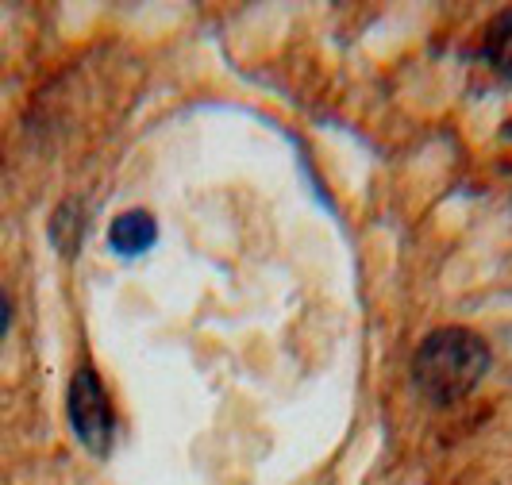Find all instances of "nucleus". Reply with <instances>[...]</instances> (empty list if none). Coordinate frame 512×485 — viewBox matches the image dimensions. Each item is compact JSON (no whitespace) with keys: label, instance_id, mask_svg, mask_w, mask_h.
I'll use <instances>...</instances> for the list:
<instances>
[{"label":"nucleus","instance_id":"f257e3e1","mask_svg":"<svg viewBox=\"0 0 512 485\" xmlns=\"http://www.w3.org/2000/svg\"><path fill=\"white\" fill-rule=\"evenodd\" d=\"M489 343L470 328H436L412 355V382L432 405H459L489 374Z\"/></svg>","mask_w":512,"mask_h":485},{"label":"nucleus","instance_id":"f03ea898","mask_svg":"<svg viewBox=\"0 0 512 485\" xmlns=\"http://www.w3.org/2000/svg\"><path fill=\"white\" fill-rule=\"evenodd\" d=\"M66 420H70V432L74 439L97 459L112 455V443H116V409H112V397L104 389L101 374L93 366H77L70 389H66Z\"/></svg>","mask_w":512,"mask_h":485},{"label":"nucleus","instance_id":"7ed1b4c3","mask_svg":"<svg viewBox=\"0 0 512 485\" xmlns=\"http://www.w3.org/2000/svg\"><path fill=\"white\" fill-rule=\"evenodd\" d=\"M154 243H158V220H154L147 208H128L112 220L108 228V247L120 258H139L147 255Z\"/></svg>","mask_w":512,"mask_h":485},{"label":"nucleus","instance_id":"20e7f679","mask_svg":"<svg viewBox=\"0 0 512 485\" xmlns=\"http://www.w3.org/2000/svg\"><path fill=\"white\" fill-rule=\"evenodd\" d=\"M482 58L497 77L512 81V8L497 12L482 35Z\"/></svg>","mask_w":512,"mask_h":485},{"label":"nucleus","instance_id":"39448f33","mask_svg":"<svg viewBox=\"0 0 512 485\" xmlns=\"http://www.w3.org/2000/svg\"><path fill=\"white\" fill-rule=\"evenodd\" d=\"M51 239H54V247H58V251H62L66 258L74 255L77 243L85 239V216H81V208H77L74 201H66V205L54 212Z\"/></svg>","mask_w":512,"mask_h":485},{"label":"nucleus","instance_id":"423d86ee","mask_svg":"<svg viewBox=\"0 0 512 485\" xmlns=\"http://www.w3.org/2000/svg\"><path fill=\"white\" fill-rule=\"evenodd\" d=\"M8 328H12V301H8V293L0 289V339L8 335Z\"/></svg>","mask_w":512,"mask_h":485}]
</instances>
